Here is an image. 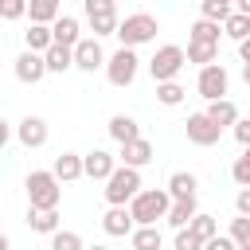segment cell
<instances>
[{
  "label": "cell",
  "instance_id": "cell-41",
  "mask_svg": "<svg viewBox=\"0 0 250 250\" xmlns=\"http://www.w3.org/2000/svg\"><path fill=\"white\" fill-rule=\"evenodd\" d=\"M238 59H242V62H250V39H246V43H238Z\"/></svg>",
  "mask_w": 250,
  "mask_h": 250
},
{
  "label": "cell",
  "instance_id": "cell-9",
  "mask_svg": "<svg viewBox=\"0 0 250 250\" xmlns=\"http://www.w3.org/2000/svg\"><path fill=\"white\" fill-rule=\"evenodd\" d=\"M184 129H188V141L199 145V148H211V145H219V137H223V129H219L207 113H191Z\"/></svg>",
  "mask_w": 250,
  "mask_h": 250
},
{
  "label": "cell",
  "instance_id": "cell-11",
  "mask_svg": "<svg viewBox=\"0 0 250 250\" xmlns=\"http://www.w3.org/2000/svg\"><path fill=\"white\" fill-rule=\"evenodd\" d=\"M43 74H51V70H47V55H39V51H23V55L16 59V78H20V82L35 86V82H43Z\"/></svg>",
  "mask_w": 250,
  "mask_h": 250
},
{
  "label": "cell",
  "instance_id": "cell-1",
  "mask_svg": "<svg viewBox=\"0 0 250 250\" xmlns=\"http://www.w3.org/2000/svg\"><path fill=\"white\" fill-rule=\"evenodd\" d=\"M27 207L35 211H59V199H62V180L47 168H35L27 172Z\"/></svg>",
  "mask_w": 250,
  "mask_h": 250
},
{
  "label": "cell",
  "instance_id": "cell-25",
  "mask_svg": "<svg viewBox=\"0 0 250 250\" xmlns=\"http://www.w3.org/2000/svg\"><path fill=\"white\" fill-rule=\"evenodd\" d=\"M70 66H74V47H59V43H55V47L47 51V70H51V74H66Z\"/></svg>",
  "mask_w": 250,
  "mask_h": 250
},
{
  "label": "cell",
  "instance_id": "cell-43",
  "mask_svg": "<svg viewBox=\"0 0 250 250\" xmlns=\"http://www.w3.org/2000/svg\"><path fill=\"white\" fill-rule=\"evenodd\" d=\"M242 82L250 86V62H242Z\"/></svg>",
  "mask_w": 250,
  "mask_h": 250
},
{
  "label": "cell",
  "instance_id": "cell-16",
  "mask_svg": "<svg viewBox=\"0 0 250 250\" xmlns=\"http://www.w3.org/2000/svg\"><path fill=\"white\" fill-rule=\"evenodd\" d=\"M109 137H113L117 145H129V141H137V137H141V125H137V117H129V113H113V117H109Z\"/></svg>",
  "mask_w": 250,
  "mask_h": 250
},
{
  "label": "cell",
  "instance_id": "cell-19",
  "mask_svg": "<svg viewBox=\"0 0 250 250\" xmlns=\"http://www.w3.org/2000/svg\"><path fill=\"white\" fill-rule=\"evenodd\" d=\"M148 160H152V145H148L145 137H137V141L121 145V164H129V168H145Z\"/></svg>",
  "mask_w": 250,
  "mask_h": 250
},
{
  "label": "cell",
  "instance_id": "cell-7",
  "mask_svg": "<svg viewBox=\"0 0 250 250\" xmlns=\"http://www.w3.org/2000/svg\"><path fill=\"white\" fill-rule=\"evenodd\" d=\"M137 70H141V59H137L133 47H117V51L109 55V62H105V78H109L113 86H133Z\"/></svg>",
  "mask_w": 250,
  "mask_h": 250
},
{
  "label": "cell",
  "instance_id": "cell-37",
  "mask_svg": "<svg viewBox=\"0 0 250 250\" xmlns=\"http://www.w3.org/2000/svg\"><path fill=\"white\" fill-rule=\"evenodd\" d=\"M27 4L31 0H0V16L4 20H20V16H27Z\"/></svg>",
  "mask_w": 250,
  "mask_h": 250
},
{
  "label": "cell",
  "instance_id": "cell-4",
  "mask_svg": "<svg viewBox=\"0 0 250 250\" xmlns=\"http://www.w3.org/2000/svg\"><path fill=\"white\" fill-rule=\"evenodd\" d=\"M156 16H148V12H133V16H125L121 20V27H117V39H121V47H141V43H152L156 39Z\"/></svg>",
  "mask_w": 250,
  "mask_h": 250
},
{
  "label": "cell",
  "instance_id": "cell-31",
  "mask_svg": "<svg viewBox=\"0 0 250 250\" xmlns=\"http://www.w3.org/2000/svg\"><path fill=\"white\" fill-rule=\"evenodd\" d=\"M199 12H203V20H215V23H227L234 16L227 0H199Z\"/></svg>",
  "mask_w": 250,
  "mask_h": 250
},
{
  "label": "cell",
  "instance_id": "cell-20",
  "mask_svg": "<svg viewBox=\"0 0 250 250\" xmlns=\"http://www.w3.org/2000/svg\"><path fill=\"white\" fill-rule=\"evenodd\" d=\"M23 43H27V51H39V55H47V51L55 47V31H51L47 23H31V27L23 31Z\"/></svg>",
  "mask_w": 250,
  "mask_h": 250
},
{
  "label": "cell",
  "instance_id": "cell-24",
  "mask_svg": "<svg viewBox=\"0 0 250 250\" xmlns=\"http://www.w3.org/2000/svg\"><path fill=\"white\" fill-rule=\"evenodd\" d=\"M27 227H31L35 234H55V230H62V227H59V211H35V207H27Z\"/></svg>",
  "mask_w": 250,
  "mask_h": 250
},
{
  "label": "cell",
  "instance_id": "cell-10",
  "mask_svg": "<svg viewBox=\"0 0 250 250\" xmlns=\"http://www.w3.org/2000/svg\"><path fill=\"white\" fill-rule=\"evenodd\" d=\"M105 62H109V59H105V51H102L98 35H90V39H82V43L74 47V66H78V70L94 74V70H102Z\"/></svg>",
  "mask_w": 250,
  "mask_h": 250
},
{
  "label": "cell",
  "instance_id": "cell-42",
  "mask_svg": "<svg viewBox=\"0 0 250 250\" xmlns=\"http://www.w3.org/2000/svg\"><path fill=\"white\" fill-rule=\"evenodd\" d=\"M234 4H238L234 12H242V16H250V0H234Z\"/></svg>",
  "mask_w": 250,
  "mask_h": 250
},
{
  "label": "cell",
  "instance_id": "cell-23",
  "mask_svg": "<svg viewBox=\"0 0 250 250\" xmlns=\"http://www.w3.org/2000/svg\"><path fill=\"white\" fill-rule=\"evenodd\" d=\"M27 16H31V23H47V27H51V23L62 16V4H59V0H31V4H27Z\"/></svg>",
  "mask_w": 250,
  "mask_h": 250
},
{
  "label": "cell",
  "instance_id": "cell-22",
  "mask_svg": "<svg viewBox=\"0 0 250 250\" xmlns=\"http://www.w3.org/2000/svg\"><path fill=\"white\" fill-rule=\"evenodd\" d=\"M195 215H199V207H195V199H176L164 223H168L172 230H184V227H191V219H195Z\"/></svg>",
  "mask_w": 250,
  "mask_h": 250
},
{
  "label": "cell",
  "instance_id": "cell-8",
  "mask_svg": "<svg viewBox=\"0 0 250 250\" xmlns=\"http://www.w3.org/2000/svg\"><path fill=\"white\" fill-rule=\"evenodd\" d=\"M195 90H199V98H207V102H223V98H227V90H230V74H227V66H223V62L199 66Z\"/></svg>",
  "mask_w": 250,
  "mask_h": 250
},
{
  "label": "cell",
  "instance_id": "cell-12",
  "mask_svg": "<svg viewBox=\"0 0 250 250\" xmlns=\"http://www.w3.org/2000/svg\"><path fill=\"white\" fill-rule=\"evenodd\" d=\"M16 137H20V145H23V148H39V145H47L51 129H47V121H43V117L27 113V117L16 125Z\"/></svg>",
  "mask_w": 250,
  "mask_h": 250
},
{
  "label": "cell",
  "instance_id": "cell-28",
  "mask_svg": "<svg viewBox=\"0 0 250 250\" xmlns=\"http://www.w3.org/2000/svg\"><path fill=\"white\" fill-rule=\"evenodd\" d=\"M129 242H133V250H160V230L156 227H137L133 234H129Z\"/></svg>",
  "mask_w": 250,
  "mask_h": 250
},
{
  "label": "cell",
  "instance_id": "cell-26",
  "mask_svg": "<svg viewBox=\"0 0 250 250\" xmlns=\"http://www.w3.org/2000/svg\"><path fill=\"white\" fill-rule=\"evenodd\" d=\"M219 35H223V23H215V20H203V16H199V20L191 23V39H195V43H215V47H219Z\"/></svg>",
  "mask_w": 250,
  "mask_h": 250
},
{
  "label": "cell",
  "instance_id": "cell-45",
  "mask_svg": "<svg viewBox=\"0 0 250 250\" xmlns=\"http://www.w3.org/2000/svg\"><path fill=\"white\" fill-rule=\"evenodd\" d=\"M227 4H234V0H227Z\"/></svg>",
  "mask_w": 250,
  "mask_h": 250
},
{
  "label": "cell",
  "instance_id": "cell-34",
  "mask_svg": "<svg viewBox=\"0 0 250 250\" xmlns=\"http://www.w3.org/2000/svg\"><path fill=\"white\" fill-rule=\"evenodd\" d=\"M227 234L234 238V246H238V250H250V215L230 219V230H227Z\"/></svg>",
  "mask_w": 250,
  "mask_h": 250
},
{
  "label": "cell",
  "instance_id": "cell-17",
  "mask_svg": "<svg viewBox=\"0 0 250 250\" xmlns=\"http://www.w3.org/2000/svg\"><path fill=\"white\" fill-rule=\"evenodd\" d=\"M51 31H55V43H59V47H78V43H82V35H78L82 27H78L74 16H59V20L51 23Z\"/></svg>",
  "mask_w": 250,
  "mask_h": 250
},
{
  "label": "cell",
  "instance_id": "cell-27",
  "mask_svg": "<svg viewBox=\"0 0 250 250\" xmlns=\"http://www.w3.org/2000/svg\"><path fill=\"white\" fill-rule=\"evenodd\" d=\"M215 59H219V47H215V43H195V39H188V62L211 66Z\"/></svg>",
  "mask_w": 250,
  "mask_h": 250
},
{
  "label": "cell",
  "instance_id": "cell-29",
  "mask_svg": "<svg viewBox=\"0 0 250 250\" xmlns=\"http://www.w3.org/2000/svg\"><path fill=\"white\" fill-rule=\"evenodd\" d=\"M223 35H227V39H234V43H246V39H250V16L234 12V16L223 23Z\"/></svg>",
  "mask_w": 250,
  "mask_h": 250
},
{
  "label": "cell",
  "instance_id": "cell-38",
  "mask_svg": "<svg viewBox=\"0 0 250 250\" xmlns=\"http://www.w3.org/2000/svg\"><path fill=\"white\" fill-rule=\"evenodd\" d=\"M234 141H238L242 148H250V117H238V125H234Z\"/></svg>",
  "mask_w": 250,
  "mask_h": 250
},
{
  "label": "cell",
  "instance_id": "cell-5",
  "mask_svg": "<svg viewBox=\"0 0 250 250\" xmlns=\"http://www.w3.org/2000/svg\"><path fill=\"white\" fill-rule=\"evenodd\" d=\"M184 62H188V51L176 47V43H164L148 59V74H152V82H176V74L184 70Z\"/></svg>",
  "mask_w": 250,
  "mask_h": 250
},
{
  "label": "cell",
  "instance_id": "cell-35",
  "mask_svg": "<svg viewBox=\"0 0 250 250\" xmlns=\"http://www.w3.org/2000/svg\"><path fill=\"white\" fill-rule=\"evenodd\" d=\"M230 180L238 188H250V148H242V156L230 164Z\"/></svg>",
  "mask_w": 250,
  "mask_h": 250
},
{
  "label": "cell",
  "instance_id": "cell-40",
  "mask_svg": "<svg viewBox=\"0 0 250 250\" xmlns=\"http://www.w3.org/2000/svg\"><path fill=\"white\" fill-rule=\"evenodd\" d=\"M234 207H238V215H250V188H238V195H234Z\"/></svg>",
  "mask_w": 250,
  "mask_h": 250
},
{
  "label": "cell",
  "instance_id": "cell-36",
  "mask_svg": "<svg viewBox=\"0 0 250 250\" xmlns=\"http://www.w3.org/2000/svg\"><path fill=\"white\" fill-rule=\"evenodd\" d=\"M207 242L191 230V227H184V230H176V250H203Z\"/></svg>",
  "mask_w": 250,
  "mask_h": 250
},
{
  "label": "cell",
  "instance_id": "cell-13",
  "mask_svg": "<svg viewBox=\"0 0 250 250\" xmlns=\"http://www.w3.org/2000/svg\"><path fill=\"white\" fill-rule=\"evenodd\" d=\"M102 230H105L109 238H125V234L137 230V219H133L129 207H109V211L102 215Z\"/></svg>",
  "mask_w": 250,
  "mask_h": 250
},
{
  "label": "cell",
  "instance_id": "cell-39",
  "mask_svg": "<svg viewBox=\"0 0 250 250\" xmlns=\"http://www.w3.org/2000/svg\"><path fill=\"white\" fill-rule=\"evenodd\" d=\"M203 250H238V246H234V238H230V234H219V238H211Z\"/></svg>",
  "mask_w": 250,
  "mask_h": 250
},
{
  "label": "cell",
  "instance_id": "cell-33",
  "mask_svg": "<svg viewBox=\"0 0 250 250\" xmlns=\"http://www.w3.org/2000/svg\"><path fill=\"white\" fill-rule=\"evenodd\" d=\"M51 250H86V242H82L78 230H55L51 234Z\"/></svg>",
  "mask_w": 250,
  "mask_h": 250
},
{
  "label": "cell",
  "instance_id": "cell-18",
  "mask_svg": "<svg viewBox=\"0 0 250 250\" xmlns=\"http://www.w3.org/2000/svg\"><path fill=\"white\" fill-rule=\"evenodd\" d=\"M203 113H207L219 129H227V125L234 129V125H238V105H234L230 98H223V102H207V109H203Z\"/></svg>",
  "mask_w": 250,
  "mask_h": 250
},
{
  "label": "cell",
  "instance_id": "cell-3",
  "mask_svg": "<svg viewBox=\"0 0 250 250\" xmlns=\"http://www.w3.org/2000/svg\"><path fill=\"white\" fill-rule=\"evenodd\" d=\"M141 168H129V164H117V172L105 180V203L109 207H129L137 195H141Z\"/></svg>",
  "mask_w": 250,
  "mask_h": 250
},
{
  "label": "cell",
  "instance_id": "cell-2",
  "mask_svg": "<svg viewBox=\"0 0 250 250\" xmlns=\"http://www.w3.org/2000/svg\"><path fill=\"white\" fill-rule=\"evenodd\" d=\"M172 203H176V199L168 195V188H145V191L129 203V211H133L137 227H156V219H168Z\"/></svg>",
  "mask_w": 250,
  "mask_h": 250
},
{
  "label": "cell",
  "instance_id": "cell-32",
  "mask_svg": "<svg viewBox=\"0 0 250 250\" xmlns=\"http://www.w3.org/2000/svg\"><path fill=\"white\" fill-rule=\"evenodd\" d=\"M184 94H188V90H184L180 82H156V102H160V105H180Z\"/></svg>",
  "mask_w": 250,
  "mask_h": 250
},
{
  "label": "cell",
  "instance_id": "cell-6",
  "mask_svg": "<svg viewBox=\"0 0 250 250\" xmlns=\"http://www.w3.org/2000/svg\"><path fill=\"white\" fill-rule=\"evenodd\" d=\"M86 8V20H90V31L102 39V35H117L121 20H117V0H82Z\"/></svg>",
  "mask_w": 250,
  "mask_h": 250
},
{
  "label": "cell",
  "instance_id": "cell-44",
  "mask_svg": "<svg viewBox=\"0 0 250 250\" xmlns=\"http://www.w3.org/2000/svg\"><path fill=\"white\" fill-rule=\"evenodd\" d=\"M86 250H109V246H102V242H94V246H86Z\"/></svg>",
  "mask_w": 250,
  "mask_h": 250
},
{
  "label": "cell",
  "instance_id": "cell-15",
  "mask_svg": "<svg viewBox=\"0 0 250 250\" xmlns=\"http://www.w3.org/2000/svg\"><path fill=\"white\" fill-rule=\"evenodd\" d=\"M51 172H55L62 184H70V180L86 176V160H82L78 152H59V156H55V164H51Z\"/></svg>",
  "mask_w": 250,
  "mask_h": 250
},
{
  "label": "cell",
  "instance_id": "cell-30",
  "mask_svg": "<svg viewBox=\"0 0 250 250\" xmlns=\"http://www.w3.org/2000/svg\"><path fill=\"white\" fill-rule=\"evenodd\" d=\"M191 230H195L203 242H211V238H219V219H215V215H207V211H199V215L191 219Z\"/></svg>",
  "mask_w": 250,
  "mask_h": 250
},
{
  "label": "cell",
  "instance_id": "cell-21",
  "mask_svg": "<svg viewBox=\"0 0 250 250\" xmlns=\"http://www.w3.org/2000/svg\"><path fill=\"white\" fill-rule=\"evenodd\" d=\"M195 188H199L195 172H172L168 176V195L172 199H195Z\"/></svg>",
  "mask_w": 250,
  "mask_h": 250
},
{
  "label": "cell",
  "instance_id": "cell-14",
  "mask_svg": "<svg viewBox=\"0 0 250 250\" xmlns=\"http://www.w3.org/2000/svg\"><path fill=\"white\" fill-rule=\"evenodd\" d=\"M82 160H86V176H90V180H109V176L117 172V156H109L105 148H94V152H86Z\"/></svg>",
  "mask_w": 250,
  "mask_h": 250
}]
</instances>
